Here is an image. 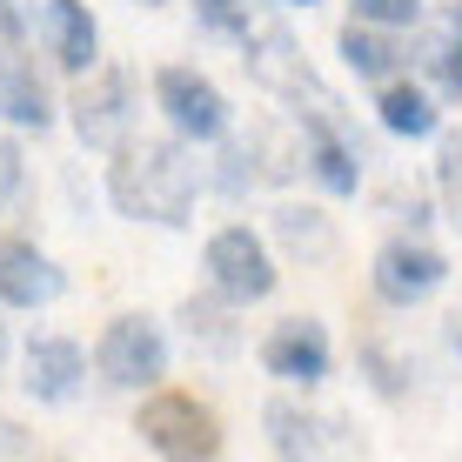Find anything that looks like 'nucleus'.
I'll list each match as a JSON object with an SVG mask.
<instances>
[{"mask_svg":"<svg viewBox=\"0 0 462 462\" xmlns=\"http://www.w3.org/2000/svg\"><path fill=\"white\" fill-rule=\"evenodd\" d=\"M107 201L127 221L188 228L201 201V162L188 141H121L107 162Z\"/></svg>","mask_w":462,"mask_h":462,"instance_id":"nucleus-1","label":"nucleus"},{"mask_svg":"<svg viewBox=\"0 0 462 462\" xmlns=\"http://www.w3.org/2000/svg\"><path fill=\"white\" fill-rule=\"evenodd\" d=\"M141 442H148L162 462H221V422L208 402H195V395L181 389H154L148 402H141Z\"/></svg>","mask_w":462,"mask_h":462,"instance_id":"nucleus-2","label":"nucleus"},{"mask_svg":"<svg viewBox=\"0 0 462 462\" xmlns=\"http://www.w3.org/2000/svg\"><path fill=\"white\" fill-rule=\"evenodd\" d=\"M201 268H208V289L221 301H235V309H248V301H268L282 282L275 254H268V242L248 228V221H228V228L208 235V248H201Z\"/></svg>","mask_w":462,"mask_h":462,"instance_id":"nucleus-3","label":"nucleus"},{"mask_svg":"<svg viewBox=\"0 0 462 462\" xmlns=\"http://www.w3.org/2000/svg\"><path fill=\"white\" fill-rule=\"evenodd\" d=\"M154 107L168 115L174 141H188V148H208V141H228V94H221L208 74L181 68V60H168L162 74H154Z\"/></svg>","mask_w":462,"mask_h":462,"instance_id":"nucleus-4","label":"nucleus"},{"mask_svg":"<svg viewBox=\"0 0 462 462\" xmlns=\"http://www.w3.org/2000/svg\"><path fill=\"white\" fill-rule=\"evenodd\" d=\"M68 121L81 134V148L115 154L121 141H134V74L127 68H94L68 101Z\"/></svg>","mask_w":462,"mask_h":462,"instance_id":"nucleus-5","label":"nucleus"},{"mask_svg":"<svg viewBox=\"0 0 462 462\" xmlns=\"http://www.w3.org/2000/svg\"><path fill=\"white\" fill-rule=\"evenodd\" d=\"M94 369L115 382V389H154V382L168 375L162 322H148V315H115V322L101 328V342H94Z\"/></svg>","mask_w":462,"mask_h":462,"instance_id":"nucleus-6","label":"nucleus"},{"mask_svg":"<svg viewBox=\"0 0 462 462\" xmlns=\"http://www.w3.org/2000/svg\"><path fill=\"white\" fill-rule=\"evenodd\" d=\"M442 282H449V254L429 248V242H416V235H395V242H382L375 262H369V289L389 301V309H422V301L436 295Z\"/></svg>","mask_w":462,"mask_h":462,"instance_id":"nucleus-7","label":"nucleus"},{"mask_svg":"<svg viewBox=\"0 0 462 462\" xmlns=\"http://www.w3.org/2000/svg\"><path fill=\"white\" fill-rule=\"evenodd\" d=\"M262 369L275 382H289V389H315V382H328V369H336L328 328L315 322V315H289V322H275V328H268V342H262Z\"/></svg>","mask_w":462,"mask_h":462,"instance_id":"nucleus-8","label":"nucleus"},{"mask_svg":"<svg viewBox=\"0 0 462 462\" xmlns=\"http://www.w3.org/2000/svg\"><path fill=\"white\" fill-rule=\"evenodd\" d=\"M295 127H301V168L315 174V188L348 201L362 188V148L336 127V115H322V107H301Z\"/></svg>","mask_w":462,"mask_h":462,"instance_id":"nucleus-9","label":"nucleus"},{"mask_svg":"<svg viewBox=\"0 0 462 462\" xmlns=\"http://www.w3.org/2000/svg\"><path fill=\"white\" fill-rule=\"evenodd\" d=\"M242 68H248L268 94H289V101L309 94L315 107H336L322 88H315V74H309V60H301V47L289 41V27H262V34H248V41H242Z\"/></svg>","mask_w":462,"mask_h":462,"instance_id":"nucleus-10","label":"nucleus"},{"mask_svg":"<svg viewBox=\"0 0 462 462\" xmlns=\"http://www.w3.org/2000/svg\"><path fill=\"white\" fill-rule=\"evenodd\" d=\"M60 289H68V275L47 262L41 242L0 235V309H47Z\"/></svg>","mask_w":462,"mask_h":462,"instance_id":"nucleus-11","label":"nucleus"},{"mask_svg":"<svg viewBox=\"0 0 462 462\" xmlns=\"http://www.w3.org/2000/svg\"><path fill=\"white\" fill-rule=\"evenodd\" d=\"M41 34H47V54H54L60 74L88 81L101 68V27H94L88 0H47L41 7Z\"/></svg>","mask_w":462,"mask_h":462,"instance_id":"nucleus-12","label":"nucleus"},{"mask_svg":"<svg viewBox=\"0 0 462 462\" xmlns=\"http://www.w3.org/2000/svg\"><path fill=\"white\" fill-rule=\"evenodd\" d=\"M336 54H342V68L356 74V81H369V88H389V81H402L409 74V34H389V27H362V21H348L342 34H336Z\"/></svg>","mask_w":462,"mask_h":462,"instance_id":"nucleus-13","label":"nucleus"},{"mask_svg":"<svg viewBox=\"0 0 462 462\" xmlns=\"http://www.w3.org/2000/svg\"><path fill=\"white\" fill-rule=\"evenodd\" d=\"M27 395L34 402H74L88 382V348L74 336H34L27 342Z\"/></svg>","mask_w":462,"mask_h":462,"instance_id":"nucleus-14","label":"nucleus"},{"mask_svg":"<svg viewBox=\"0 0 462 462\" xmlns=\"http://www.w3.org/2000/svg\"><path fill=\"white\" fill-rule=\"evenodd\" d=\"M262 422H268V442H275L282 462H328V442L342 449V422L309 416V409L289 402V395H275V402L262 409Z\"/></svg>","mask_w":462,"mask_h":462,"instance_id":"nucleus-15","label":"nucleus"},{"mask_svg":"<svg viewBox=\"0 0 462 462\" xmlns=\"http://www.w3.org/2000/svg\"><path fill=\"white\" fill-rule=\"evenodd\" d=\"M375 121L389 127L395 141H429V134H442V101L429 94L422 81H389V88H375Z\"/></svg>","mask_w":462,"mask_h":462,"instance_id":"nucleus-16","label":"nucleus"},{"mask_svg":"<svg viewBox=\"0 0 462 462\" xmlns=\"http://www.w3.org/2000/svg\"><path fill=\"white\" fill-rule=\"evenodd\" d=\"M275 242L295 254L301 268H322V262H336V248H342V235H336V221H328L315 201H282L275 208Z\"/></svg>","mask_w":462,"mask_h":462,"instance_id":"nucleus-17","label":"nucleus"},{"mask_svg":"<svg viewBox=\"0 0 462 462\" xmlns=\"http://www.w3.org/2000/svg\"><path fill=\"white\" fill-rule=\"evenodd\" d=\"M54 115L60 107H54V94H47L34 60H0V121L41 134V127H54Z\"/></svg>","mask_w":462,"mask_h":462,"instance_id":"nucleus-18","label":"nucleus"},{"mask_svg":"<svg viewBox=\"0 0 462 462\" xmlns=\"http://www.w3.org/2000/svg\"><path fill=\"white\" fill-rule=\"evenodd\" d=\"M228 309H235V301H221L215 289H208V295H188V301H181V328H188V342L208 348V356H235V348H242V328L228 322Z\"/></svg>","mask_w":462,"mask_h":462,"instance_id":"nucleus-19","label":"nucleus"},{"mask_svg":"<svg viewBox=\"0 0 462 462\" xmlns=\"http://www.w3.org/2000/svg\"><path fill=\"white\" fill-rule=\"evenodd\" d=\"M416 68L429 74V94H436V101H462V47L449 41V34H436L416 54Z\"/></svg>","mask_w":462,"mask_h":462,"instance_id":"nucleus-20","label":"nucleus"},{"mask_svg":"<svg viewBox=\"0 0 462 462\" xmlns=\"http://www.w3.org/2000/svg\"><path fill=\"white\" fill-rule=\"evenodd\" d=\"M429 0H348V21L362 27H389V34H416Z\"/></svg>","mask_w":462,"mask_h":462,"instance_id":"nucleus-21","label":"nucleus"},{"mask_svg":"<svg viewBox=\"0 0 462 462\" xmlns=\"http://www.w3.org/2000/svg\"><path fill=\"white\" fill-rule=\"evenodd\" d=\"M436 195H442L449 228L462 235V134H442L436 141Z\"/></svg>","mask_w":462,"mask_h":462,"instance_id":"nucleus-22","label":"nucleus"},{"mask_svg":"<svg viewBox=\"0 0 462 462\" xmlns=\"http://www.w3.org/2000/svg\"><path fill=\"white\" fill-rule=\"evenodd\" d=\"M195 21L221 41H248L254 34V7L248 0H195Z\"/></svg>","mask_w":462,"mask_h":462,"instance_id":"nucleus-23","label":"nucleus"},{"mask_svg":"<svg viewBox=\"0 0 462 462\" xmlns=\"http://www.w3.org/2000/svg\"><path fill=\"white\" fill-rule=\"evenodd\" d=\"M215 188H221V195H228V201H242L248 195V188H254V162H248V141H221V154H215Z\"/></svg>","mask_w":462,"mask_h":462,"instance_id":"nucleus-24","label":"nucleus"},{"mask_svg":"<svg viewBox=\"0 0 462 462\" xmlns=\"http://www.w3.org/2000/svg\"><path fill=\"white\" fill-rule=\"evenodd\" d=\"M21 188H27V154H21V141L0 134V215L21 201Z\"/></svg>","mask_w":462,"mask_h":462,"instance_id":"nucleus-25","label":"nucleus"},{"mask_svg":"<svg viewBox=\"0 0 462 462\" xmlns=\"http://www.w3.org/2000/svg\"><path fill=\"white\" fill-rule=\"evenodd\" d=\"M362 362L375 369V389H382V395H402V375H395V362L382 356V342H369V348H362Z\"/></svg>","mask_w":462,"mask_h":462,"instance_id":"nucleus-26","label":"nucleus"},{"mask_svg":"<svg viewBox=\"0 0 462 462\" xmlns=\"http://www.w3.org/2000/svg\"><path fill=\"white\" fill-rule=\"evenodd\" d=\"M0 462H27V429H14L0 416Z\"/></svg>","mask_w":462,"mask_h":462,"instance_id":"nucleus-27","label":"nucleus"},{"mask_svg":"<svg viewBox=\"0 0 462 462\" xmlns=\"http://www.w3.org/2000/svg\"><path fill=\"white\" fill-rule=\"evenodd\" d=\"M442 34L462 47V0H449V14H442Z\"/></svg>","mask_w":462,"mask_h":462,"instance_id":"nucleus-28","label":"nucleus"},{"mask_svg":"<svg viewBox=\"0 0 462 462\" xmlns=\"http://www.w3.org/2000/svg\"><path fill=\"white\" fill-rule=\"evenodd\" d=\"M0 356H7V315H0Z\"/></svg>","mask_w":462,"mask_h":462,"instance_id":"nucleus-29","label":"nucleus"},{"mask_svg":"<svg viewBox=\"0 0 462 462\" xmlns=\"http://www.w3.org/2000/svg\"><path fill=\"white\" fill-rule=\"evenodd\" d=\"M14 7H21V0H0V14H14Z\"/></svg>","mask_w":462,"mask_h":462,"instance_id":"nucleus-30","label":"nucleus"},{"mask_svg":"<svg viewBox=\"0 0 462 462\" xmlns=\"http://www.w3.org/2000/svg\"><path fill=\"white\" fill-rule=\"evenodd\" d=\"M289 7H315V0H289Z\"/></svg>","mask_w":462,"mask_h":462,"instance_id":"nucleus-31","label":"nucleus"},{"mask_svg":"<svg viewBox=\"0 0 462 462\" xmlns=\"http://www.w3.org/2000/svg\"><path fill=\"white\" fill-rule=\"evenodd\" d=\"M141 7H162V0H141Z\"/></svg>","mask_w":462,"mask_h":462,"instance_id":"nucleus-32","label":"nucleus"},{"mask_svg":"<svg viewBox=\"0 0 462 462\" xmlns=\"http://www.w3.org/2000/svg\"><path fill=\"white\" fill-rule=\"evenodd\" d=\"M47 462H54V456H47Z\"/></svg>","mask_w":462,"mask_h":462,"instance_id":"nucleus-33","label":"nucleus"}]
</instances>
